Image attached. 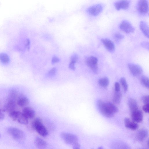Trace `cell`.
I'll return each mask as SVG.
<instances>
[{
	"instance_id": "d4e9b609",
	"label": "cell",
	"mask_w": 149,
	"mask_h": 149,
	"mask_svg": "<svg viewBox=\"0 0 149 149\" xmlns=\"http://www.w3.org/2000/svg\"><path fill=\"white\" fill-rule=\"evenodd\" d=\"M110 111L113 115L118 111V109L112 103L108 102H106Z\"/></svg>"
},
{
	"instance_id": "603a6c76",
	"label": "cell",
	"mask_w": 149,
	"mask_h": 149,
	"mask_svg": "<svg viewBox=\"0 0 149 149\" xmlns=\"http://www.w3.org/2000/svg\"><path fill=\"white\" fill-rule=\"evenodd\" d=\"M122 97V93L120 91L116 92L115 91L113 97V101L115 103L118 104L121 101Z\"/></svg>"
},
{
	"instance_id": "4dcf8cb0",
	"label": "cell",
	"mask_w": 149,
	"mask_h": 149,
	"mask_svg": "<svg viewBox=\"0 0 149 149\" xmlns=\"http://www.w3.org/2000/svg\"><path fill=\"white\" fill-rule=\"evenodd\" d=\"M57 72L56 68L55 67L52 68L48 73L47 76L48 77H51L54 76Z\"/></svg>"
},
{
	"instance_id": "1f68e13d",
	"label": "cell",
	"mask_w": 149,
	"mask_h": 149,
	"mask_svg": "<svg viewBox=\"0 0 149 149\" xmlns=\"http://www.w3.org/2000/svg\"><path fill=\"white\" fill-rule=\"evenodd\" d=\"M5 112L4 109H0V121L3 120L4 118Z\"/></svg>"
},
{
	"instance_id": "83f0119b",
	"label": "cell",
	"mask_w": 149,
	"mask_h": 149,
	"mask_svg": "<svg viewBox=\"0 0 149 149\" xmlns=\"http://www.w3.org/2000/svg\"><path fill=\"white\" fill-rule=\"evenodd\" d=\"M120 82L121 85L125 92H126L128 89V85L125 79L121 77L120 79Z\"/></svg>"
},
{
	"instance_id": "5bb4252c",
	"label": "cell",
	"mask_w": 149,
	"mask_h": 149,
	"mask_svg": "<svg viewBox=\"0 0 149 149\" xmlns=\"http://www.w3.org/2000/svg\"><path fill=\"white\" fill-rule=\"evenodd\" d=\"M29 100L27 97L23 94H20L17 99V104L20 107H25L29 103Z\"/></svg>"
},
{
	"instance_id": "3957f363",
	"label": "cell",
	"mask_w": 149,
	"mask_h": 149,
	"mask_svg": "<svg viewBox=\"0 0 149 149\" xmlns=\"http://www.w3.org/2000/svg\"><path fill=\"white\" fill-rule=\"evenodd\" d=\"M96 104L98 110L103 116L109 118L113 116V115L109 111L106 102L99 100L97 101Z\"/></svg>"
},
{
	"instance_id": "ac0fdd59",
	"label": "cell",
	"mask_w": 149,
	"mask_h": 149,
	"mask_svg": "<svg viewBox=\"0 0 149 149\" xmlns=\"http://www.w3.org/2000/svg\"><path fill=\"white\" fill-rule=\"evenodd\" d=\"M148 135V131L145 129H141L137 132L136 137L137 139L140 141H142L145 140Z\"/></svg>"
},
{
	"instance_id": "7402d4cb",
	"label": "cell",
	"mask_w": 149,
	"mask_h": 149,
	"mask_svg": "<svg viewBox=\"0 0 149 149\" xmlns=\"http://www.w3.org/2000/svg\"><path fill=\"white\" fill-rule=\"evenodd\" d=\"M17 91L14 89H11L8 94V100H12L16 101L18 96Z\"/></svg>"
},
{
	"instance_id": "836d02e7",
	"label": "cell",
	"mask_w": 149,
	"mask_h": 149,
	"mask_svg": "<svg viewBox=\"0 0 149 149\" xmlns=\"http://www.w3.org/2000/svg\"><path fill=\"white\" fill-rule=\"evenodd\" d=\"M143 109L146 113L149 112V103L145 104L143 107Z\"/></svg>"
},
{
	"instance_id": "30bf717a",
	"label": "cell",
	"mask_w": 149,
	"mask_h": 149,
	"mask_svg": "<svg viewBox=\"0 0 149 149\" xmlns=\"http://www.w3.org/2000/svg\"><path fill=\"white\" fill-rule=\"evenodd\" d=\"M128 67L131 73L134 76H139L143 72L142 68L138 65L130 63L128 64Z\"/></svg>"
},
{
	"instance_id": "4fadbf2b",
	"label": "cell",
	"mask_w": 149,
	"mask_h": 149,
	"mask_svg": "<svg viewBox=\"0 0 149 149\" xmlns=\"http://www.w3.org/2000/svg\"><path fill=\"white\" fill-rule=\"evenodd\" d=\"M131 118L132 120L137 123L141 122L143 119V113L138 109L132 112Z\"/></svg>"
},
{
	"instance_id": "9a60e30c",
	"label": "cell",
	"mask_w": 149,
	"mask_h": 149,
	"mask_svg": "<svg viewBox=\"0 0 149 149\" xmlns=\"http://www.w3.org/2000/svg\"><path fill=\"white\" fill-rule=\"evenodd\" d=\"M124 122L125 127L132 130H136L138 127L139 125L138 124L133 121H131L128 118H125Z\"/></svg>"
},
{
	"instance_id": "f546056e",
	"label": "cell",
	"mask_w": 149,
	"mask_h": 149,
	"mask_svg": "<svg viewBox=\"0 0 149 149\" xmlns=\"http://www.w3.org/2000/svg\"><path fill=\"white\" fill-rule=\"evenodd\" d=\"M78 58L79 57L78 54L76 53H74L71 56L70 62L75 64V63L78 61Z\"/></svg>"
},
{
	"instance_id": "ba28073f",
	"label": "cell",
	"mask_w": 149,
	"mask_h": 149,
	"mask_svg": "<svg viewBox=\"0 0 149 149\" xmlns=\"http://www.w3.org/2000/svg\"><path fill=\"white\" fill-rule=\"evenodd\" d=\"M119 27L122 31L127 33H132L135 30L132 25L126 20L122 21L119 24Z\"/></svg>"
},
{
	"instance_id": "d6a6232c",
	"label": "cell",
	"mask_w": 149,
	"mask_h": 149,
	"mask_svg": "<svg viewBox=\"0 0 149 149\" xmlns=\"http://www.w3.org/2000/svg\"><path fill=\"white\" fill-rule=\"evenodd\" d=\"M142 101L144 104L149 103V95H146L143 96L142 97Z\"/></svg>"
},
{
	"instance_id": "44dd1931",
	"label": "cell",
	"mask_w": 149,
	"mask_h": 149,
	"mask_svg": "<svg viewBox=\"0 0 149 149\" xmlns=\"http://www.w3.org/2000/svg\"><path fill=\"white\" fill-rule=\"evenodd\" d=\"M128 104L132 112L138 109L137 102L134 99H130L128 101Z\"/></svg>"
},
{
	"instance_id": "d590c367",
	"label": "cell",
	"mask_w": 149,
	"mask_h": 149,
	"mask_svg": "<svg viewBox=\"0 0 149 149\" xmlns=\"http://www.w3.org/2000/svg\"><path fill=\"white\" fill-rule=\"evenodd\" d=\"M141 45L144 48L148 50L149 45L148 42L146 41L143 42L141 43Z\"/></svg>"
},
{
	"instance_id": "9c48e42d",
	"label": "cell",
	"mask_w": 149,
	"mask_h": 149,
	"mask_svg": "<svg viewBox=\"0 0 149 149\" xmlns=\"http://www.w3.org/2000/svg\"><path fill=\"white\" fill-rule=\"evenodd\" d=\"M103 10L101 5L97 4L88 8L87 9L88 13L93 16H97L100 14Z\"/></svg>"
},
{
	"instance_id": "484cf974",
	"label": "cell",
	"mask_w": 149,
	"mask_h": 149,
	"mask_svg": "<svg viewBox=\"0 0 149 149\" xmlns=\"http://www.w3.org/2000/svg\"><path fill=\"white\" fill-rule=\"evenodd\" d=\"M9 58L6 54L2 53L0 54V60L4 64H7L9 62Z\"/></svg>"
},
{
	"instance_id": "5b68a950",
	"label": "cell",
	"mask_w": 149,
	"mask_h": 149,
	"mask_svg": "<svg viewBox=\"0 0 149 149\" xmlns=\"http://www.w3.org/2000/svg\"><path fill=\"white\" fill-rule=\"evenodd\" d=\"M8 133L14 139L22 141L24 139L25 135L20 129L14 127H9L7 130Z\"/></svg>"
},
{
	"instance_id": "6da1fadb",
	"label": "cell",
	"mask_w": 149,
	"mask_h": 149,
	"mask_svg": "<svg viewBox=\"0 0 149 149\" xmlns=\"http://www.w3.org/2000/svg\"><path fill=\"white\" fill-rule=\"evenodd\" d=\"M32 128L41 136L46 137L48 135V131L43 124L41 118H35L32 122Z\"/></svg>"
},
{
	"instance_id": "7c38bea8",
	"label": "cell",
	"mask_w": 149,
	"mask_h": 149,
	"mask_svg": "<svg viewBox=\"0 0 149 149\" xmlns=\"http://www.w3.org/2000/svg\"><path fill=\"white\" fill-rule=\"evenodd\" d=\"M101 41L106 49L109 52H113L115 49V46L113 42L107 38H102Z\"/></svg>"
},
{
	"instance_id": "d6986e66",
	"label": "cell",
	"mask_w": 149,
	"mask_h": 149,
	"mask_svg": "<svg viewBox=\"0 0 149 149\" xmlns=\"http://www.w3.org/2000/svg\"><path fill=\"white\" fill-rule=\"evenodd\" d=\"M34 143L36 146L39 148H45L47 146V142L42 138L39 137H37L35 138Z\"/></svg>"
},
{
	"instance_id": "74e56055",
	"label": "cell",
	"mask_w": 149,
	"mask_h": 149,
	"mask_svg": "<svg viewBox=\"0 0 149 149\" xmlns=\"http://www.w3.org/2000/svg\"><path fill=\"white\" fill-rule=\"evenodd\" d=\"M72 145V148L74 149H79L80 148V145L78 142H77Z\"/></svg>"
},
{
	"instance_id": "277c9868",
	"label": "cell",
	"mask_w": 149,
	"mask_h": 149,
	"mask_svg": "<svg viewBox=\"0 0 149 149\" xmlns=\"http://www.w3.org/2000/svg\"><path fill=\"white\" fill-rule=\"evenodd\" d=\"M61 137L65 142L68 144L72 145L77 142L78 139L76 135L67 132H62L60 134Z\"/></svg>"
},
{
	"instance_id": "e575fe53",
	"label": "cell",
	"mask_w": 149,
	"mask_h": 149,
	"mask_svg": "<svg viewBox=\"0 0 149 149\" xmlns=\"http://www.w3.org/2000/svg\"><path fill=\"white\" fill-rule=\"evenodd\" d=\"M59 58L58 57L54 56L53 57L51 61V63L52 64H53L56 63H57L60 61Z\"/></svg>"
},
{
	"instance_id": "4316f807",
	"label": "cell",
	"mask_w": 149,
	"mask_h": 149,
	"mask_svg": "<svg viewBox=\"0 0 149 149\" xmlns=\"http://www.w3.org/2000/svg\"><path fill=\"white\" fill-rule=\"evenodd\" d=\"M140 81L143 85L147 88H149V81L148 77L146 76L143 75L140 78Z\"/></svg>"
},
{
	"instance_id": "52a82bcc",
	"label": "cell",
	"mask_w": 149,
	"mask_h": 149,
	"mask_svg": "<svg viewBox=\"0 0 149 149\" xmlns=\"http://www.w3.org/2000/svg\"><path fill=\"white\" fill-rule=\"evenodd\" d=\"M137 8L139 14L142 15H146L149 11V7L147 0H139Z\"/></svg>"
},
{
	"instance_id": "e0dca14e",
	"label": "cell",
	"mask_w": 149,
	"mask_h": 149,
	"mask_svg": "<svg viewBox=\"0 0 149 149\" xmlns=\"http://www.w3.org/2000/svg\"><path fill=\"white\" fill-rule=\"evenodd\" d=\"M22 113L28 119L33 118L35 115L34 110L29 107H25L23 109Z\"/></svg>"
},
{
	"instance_id": "cb8c5ba5",
	"label": "cell",
	"mask_w": 149,
	"mask_h": 149,
	"mask_svg": "<svg viewBox=\"0 0 149 149\" xmlns=\"http://www.w3.org/2000/svg\"><path fill=\"white\" fill-rule=\"evenodd\" d=\"M99 85L101 87L106 88L108 86L109 84V80L107 77H104L100 79L98 81Z\"/></svg>"
},
{
	"instance_id": "ab89813d",
	"label": "cell",
	"mask_w": 149,
	"mask_h": 149,
	"mask_svg": "<svg viewBox=\"0 0 149 149\" xmlns=\"http://www.w3.org/2000/svg\"><path fill=\"white\" fill-rule=\"evenodd\" d=\"M30 46V40L28 39L26 41V47L28 50H29Z\"/></svg>"
},
{
	"instance_id": "2e32d148",
	"label": "cell",
	"mask_w": 149,
	"mask_h": 149,
	"mask_svg": "<svg viewBox=\"0 0 149 149\" xmlns=\"http://www.w3.org/2000/svg\"><path fill=\"white\" fill-rule=\"evenodd\" d=\"M16 101L8 100V102L5 106L4 109L5 111L10 112L15 110L17 105Z\"/></svg>"
},
{
	"instance_id": "8992f818",
	"label": "cell",
	"mask_w": 149,
	"mask_h": 149,
	"mask_svg": "<svg viewBox=\"0 0 149 149\" xmlns=\"http://www.w3.org/2000/svg\"><path fill=\"white\" fill-rule=\"evenodd\" d=\"M97 62V58L93 56H89L85 60L87 65L95 73H97L98 70Z\"/></svg>"
},
{
	"instance_id": "ffe728a7",
	"label": "cell",
	"mask_w": 149,
	"mask_h": 149,
	"mask_svg": "<svg viewBox=\"0 0 149 149\" xmlns=\"http://www.w3.org/2000/svg\"><path fill=\"white\" fill-rule=\"evenodd\" d=\"M139 27L144 35L148 38L149 29L147 23L143 21H141L139 24Z\"/></svg>"
},
{
	"instance_id": "f35d334b",
	"label": "cell",
	"mask_w": 149,
	"mask_h": 149,
	"mask_svg": "<svg viewBox=\"0 0 149 149\" xmlns=\"http://www.w3.org/2000/svg\"><path fill=\"white\" fill-rule=\"evenodd\" d=\"M69 68L71 70H74L75 69V63L70 62L68 66Z\"/></svg>"
},
{
	"instance_id": "60d3db41",
	"label": "cell",
	"mask_w": 149,
	"mask_h": 149,
	"mask_svg": "<svg viewBox=\"0 0 149 149\" xmlns=\"http://www.w3.org/2000/svg\"><path fill=\"white\" fill-rule=\"evenodd\" d=\"M1 137V134L0 133V138Z\"/></svg>"
},
{
	"instance_id": "8d00e7d4",
	"label": "cell",
	"mask_w": 149,
	"mask_h": 149,
	"mask_svg": "<svg viewBox=\"0 0 149 149\" xmlns=\"http://www.w3.org/2000/svg\"><path fill=\"white\" fill-rule=\"evenodd\" d=\"M115 91L119 92L120 90V86L118 82H116L115 84Z\"/></svg>"
},
{
	"instance_id": "f1b7e54d",
	"label": "cell",
	"mask_w": 149,
	"mask_h": 149,
	"mask_svg": "<svg viewBox=\"0 0 149 149\" xmlns=\"http://www.w3.org/2000/svg\"><path fill=\"white\" fill-rule=\"evenodd\" d=\"M114 38L117 42H118L124 38V36L119 33H115L113 36Z\"/></svg>"
},
{
	"instance_id": "8fae6325",
	"label": "cell",
	"mask_w": 149,
	"mask_h": 149,
	"mask_svg": "<svg viewBox=\"0 0 149 149\" xmlns=\"http://www.w3.org/2000/svg\"><path fill=\"white\" fill-rule=\"evenodd\" d=\"M130 3L128 0H119L114 3V6L117 10H126L129 8Z\"/></svg>"
},
{
	"instance_id": "7a4b0ae2",
	"label": "cell",
	"mask_w": 149,
	"mask_h": 149,
	"mask_svg": "<svg viewBox=\"0 0 149 149\" xmlns=\"http://www.w3.org/2000/svg\"><path fill=\"white\" fill-rule=\"evenodd\" d=\"M11 119L14 121H17L21 124L26 125L28 123V119L22 113L14 110L9 113Z\"/></svg>"
}]
</instances>
